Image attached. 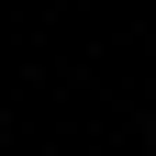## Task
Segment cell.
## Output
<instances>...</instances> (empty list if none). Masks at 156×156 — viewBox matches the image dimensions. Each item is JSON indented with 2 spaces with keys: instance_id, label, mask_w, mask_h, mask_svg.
I'll list each match as a JSON object with an SVG mask.
<instances>
[{
  "instance_id": "6da1fadb",
  "label": "cell",
  "mask_w": 156,
  "mask_h": 156,
  "mask_svg": "<svg viewBox=\"0 0 156 156\" xmlns=\"http://www.w3.org/2000/svg\"><path fill=\"white\" fill-rule=\"evenodd\" d=\"M145 145H156V123H145Z\"/></svg>"
}]
</instances>
